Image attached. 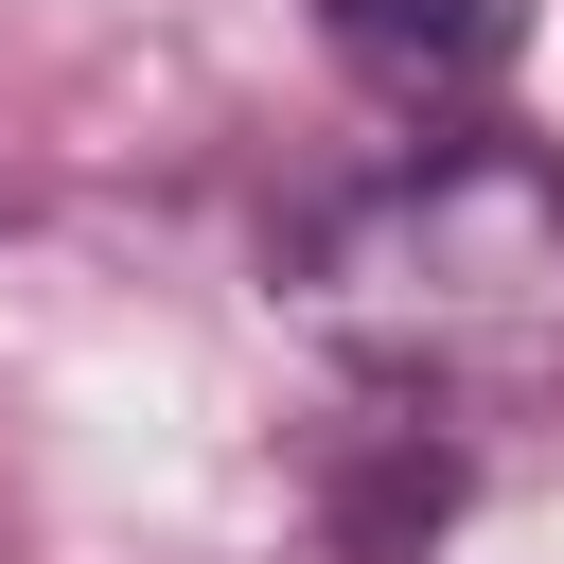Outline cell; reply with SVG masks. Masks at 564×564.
<instances>
[{
    "mask_svg": "<svg viewBox=\"0 0 564 564\" xmlns=\"http://www.w3.org/2000/svg\"><path fill=\"white\" fill-rule=\"evenodd\" d=\"M317 35H335V70L352 88H388V106H476L511 53H529V0H317Z\"/></svg>",
    "mask_w": 564,
    "mask_h": 564,
    "instance_id": "7a4b0ae2",
    "label": "cell"
},
{
    "mask_svg": "<svg viewBox=\"0 0 564 564\" xmlns=\"http://www.w3.org/2000/svg\"><path fill=\"white\" fill-rule=\"evenodd\" d=\"M546 282H564V159H529V141H423L370 194H335L317 247H300L317 335H352L388 370L511 335Z\"/></svg>",
    "mask_w": 564,
    "mask_h": 564,
    "instance_id": "6da1fadb",
    "label": "cell"
}]
</instances>
